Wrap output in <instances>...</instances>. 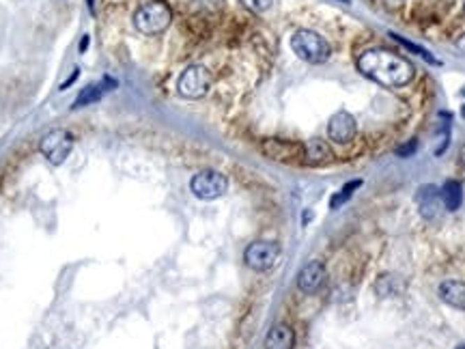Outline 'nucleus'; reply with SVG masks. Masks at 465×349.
I'll return each mask as SVG.
<instances>
[{
	"instance_id": "f257e3e1",
	"label": "nucleus",
	"mask_w": 465,
	"mask_h": 349,
	"mask_svg": "<svg viewBox=\"0 0 465 349\" xmlns=\"http://www.w3.org/2000/svg\"><path fill=\"white\" fill-rule=\"evenodd\" d=\"M357 67L364 76L388 89L409 84L413 76H416V69H413V65L407 59L394 52H388V50H367L357 59Z\"/></svg>"
},
{
	"instance_id": "f03ea898",
	"label": "nucleus",
	"mask_w": 465,
	"mask_h": 349,
	"mask_svg": "<svg viewBox=\"0 0 465 349\" xmlns=\"http://www.w3.org/2000/svg\"><path fill=\"white\" fill-rule=\"evenodd\" d=\"M172 22V11L164 0H151L134 13V27L142 35H160Z\"/></svg>"
},
{
	"instance_id": "7ed1b4c3",
	"label": "nucleus",
	"mask_w": 465,
	"mask_h": 349,
	"mask_svg": "<svg viewBox=\"0 0 465 349\" xmlns=\"http://www.w3.org/2000/svg\"><path fill=\"white\" fill-rule=\"evenodd\" d=\"M291 47L302 61L313 63V65L325 63L332 54L330 43L315 31H297L291 37Z\"/></svg>"
},
{
	"instance_id": "20e7f679",
	"label": "nucleus",
	"mask_w": 465,
	"mask_h": 349,
	"mask_svg": "<svg viewBox=\"0 0 465 349\" xmlns=\"http://www.w3.org/2000/svg\"><path fill=\"white\" fill-rule=\"evenodd\" d=\"M73 144H75L73 134H71L69 130L57 128V130L47 132V134L41 138L39 151H41V156H43L50 164L59 166V164H63V162L69 158Z\"/></svg>"
},
{
	"instance_id": "39448f33",
	"label": "nucleus",
	"mask_w": 465,
	"mask_h": 349,
	"mask_svg": "<svg viewBox=\"0 0 465 349\" xmlns=\"http://www.w3.org/2000/svg\"><path fill=\"white\" fill-rule=\"evenodd\" d=\"M212 89V73L202 65H190L184 73L179 76L177 91L186 99H200Z\"/></svg>"
},
{
	"instance_id": "423d86ee",
	"label": "nucleus",
	"mask_w": 465,
	"mask_h": 349,
	"mask_svg": "<svg viewBox=\"0 0 465 349\" xmlns=\"http://www.w3.org/2000/svg\"><path fill=\"white\" fill-rule=\"evenodd\" d=\"M228 188V181L222 172L218 170H202L198 174H194L190 181V190L196 198H202V201H214V198H220Z\"/></svg>"
},
{
	"instance_id": "0eeeda50",
	"label": "nucleus",
	"mask_w": 465,
	"mask_h": 349,
	"mask_svg": "<svg viewBox=\"0 0 465 349\" xmlns=\"http://www.w3.org/2000/svg\"><path fill=\"white\" fill-rule=\"evenodd\" d=\"M280 257V246L276 242H254L246 248L244 261L254 272H267Z\"/></svg>"
},
{
	"instance_id": "6e6552de",
	"label": "nucleus",
	"mask_w": 465,
	"mask_h": 349,
	"mask_svg": "<svg viewBox=\"0 0 465 349\" xmlns=\"http://www.w3.org/2000/svg\"><path fill=\"white\" fill-rule=\"evenodd\" d=\"M261 151L276 162H302L306 160V149L300 142L270 138L261 142Z\"/></svg>"
},
{
	"instance_id": "1a4fd4ad",
	"label": "nucleus",
	"mask_w": 465,
	"mask_h": 349,
	"mask_svg": "<svg viewBox=\"0 0 465 349\" xmlns=\"http://www.w3.org/2000/svg\"><path fill=\"white\" fill-rule=\"evenodd\" d=\"M416 205H418V211L425 220L433 222L442 216V190L433 184H425L420 186V190L416 192Z\"/></svg>"
},
{
	"instance_id": "9d476101",
	"label": "nucleus",
	"mask_w": 465,
	"mask_h": 349,
	"mask_svg": "<svg viewBox=\"0 0 465 349\" xmlns=\"http://www.w3.org/2000/svg\"><path fill=\"white\" fill-rule=\"evenodd\" d=\"M355 132H357V126H355V119H353L351 112H347V110H339V112H334V114L330 117L327 134H330V138H332L334 142L347 144V142L353 140Z\"/></svg>"
},
{
	"instance_id": "9b49d317",
	"label": "nucleus",
	"mask_w": 465,
	"mask_h": 349,
	"mask_svg": "<svg viewBox=\"0 0 465 349\" xmlns=\"http://www.w3.org/2000/svg\"><path fill=\"white\" fill-rule=\"evenodd\" d=\"M323 283H325V265L321 261L306 263L297 274V287L306 295L317 293L323 287Z\"/></svg>"
},
{
	"instance_id": "f8f14e48",
	"label": "nucleus",
	"mask_w": 465,
	"mask_h": 349,
	"mask_svg": "<svg viewBox=\"0 0 465 349\" xmlns=\"http://www.w3.org/2000/svg\"><path fill=\"white\" fill-rule=\"evenodd\" d=\"M112 89H117V82L112 78H103L101 84H89L87 89H82L80 95L75 97L73 108H84L89 104H95V102H99V99L103 97V93L112 91Z\"/></svg>"
},
{
	"instance_id": "ddd939ff",
	"label": "nucleus",
	"mask_w": 465,
	"mask_h": 349,
	"mask_svg": "<svg viewBox=\"0 0 465 349\" xmlns=\"http://www.w3.org/2000/svg\"><path fill=\"white\" fill-rule=\"evenodd\" d=\"M439 297L450 304L452 309L465 311V283L461 281H446L439 285Z\"/></svg>"
},
{
	"instance_id": "4468645a",
	"label": "nucleus",
	"mask_w": 465,
	"mask_h": 349,
	"mask_svg": "<svg viewBox=\"0 0 465 349\" xmlns=\"http://www.w3.org/2000/svg\"><path fill=\"white\" fill-rule=\"evenodd\" d=\"M293 345H295V334L284 323L274 326L265 339V349H293Z\"/></svg>"
},
{
	"instance_id": "2eb2a0df",
	"label": "nucleus",
	"mask_w": 465,
	"mask_h": 349,
	"mask_svg": "<svg viewBox=\"0 0 465 349\" xmlns=\"http://www.w3.org/2000/svg\"><path fill=\"white\" fill-rule=\"evenodd\" d=\"M442 201H444V207H446L448 211H457V209L461 207V203H463V188H461L459 181L450 179V181L444 184V188H442Z\"/></svg>"
},
{
	"instance_id": "dca6fc26",
	"label": "nucleus",
	"mask_w": 465,
	"mask_h": 349,
	"mask_svg": "<svg viewBox=\"0 0 465 349\" xmlns=\"http://www.w3.org/2000/svg\"><path fill=\"white\" fill-rule=\"evenodd\" d=\"M401 289H403V281L401 276H394V274H381L375 283V291L381 297H394L401 293Z\"/></svg>"
},
{
	"instance_id": "f3484780",
	"label": "nucleus",
	"mask_w": 465,
	"mask_h": 349,
	"mask_svg": "<svg viewBox=\"0 0 465 349\" xmlns=\"http://www.w3.org/2000/svg\"><path fill=\"white\" fill-rule=\"evenodd\" d=\"M304 149H306V162L308 164H323L332 158L327 144L319 138H313L308 144H304Z\"/></svg>"
},
{
	"instance_id": "a211bd4d",
	"label": "nucleus",
	"mask_w": 465,
	"mask_h": 349,
	"mask_svg": "<svg viewBox=\"0 0 465 349\" xmlns=\"http://www.w3.org/2000/svg\"><path fill=\"white\" fill-rule=\"evenodd\" d=\"M362 186V181L360 179H355V181H349L347 186H343L341 188V192H336L334 196H332V201H330V207L332 209H339L343 203H347L349 198H351V194H353V190H357Z\"/></svg>"
},
{
	"instance_id": "6ab92c4d",
	"label": "nucleus",
	"mask_w": 465,
	"mask_h": 349,
	"mask_svg": "<svg viewBox=\"0 0 465 349\" xmlns=\"http://www.w3.org/2000/svg\"><path fill=\"white\" fill-rule=\"evenodd\" d=\"M392 37H394V39H397L399 43H403V45H405L407 50H411V52H416L418 57H422V59H425L427 63H431V65H439V61H437L435 57H431V54L427 52L425 47H420V45H416V43H411V41H407V39H405V37H401V35H392Z\"/></svg>"
},
{
	"instance_id": "aec40b11",
	"label": "nucleus",
	"mask_w": 465,
	"mask_h": 349,
	"mask_svg": "<svg viewBox=\"0 0 465 349\" xmlns=\"http://www.w3.org/2000/svg\"><path fill=\"white\" fill-rule=\"evenodd\" d=\"M239 3H242L248 11H252V13H263V11H267V9L272 7L274 0H239Z\"/></svg>"
},
{
	"instance_id": "412c9836",
	"label": "nucleus",
	"mask_w": 465,
	"mask_h": 349,
	"mask_svg": "<svg viewBox=\"0 0 465 349\" xmlns=\"http://www.w3.org/2000/svg\"><path fill=\"white\" fill-rule=\"evenodd\" d=\"M416 151H418V140H416V138H411V140H407L405 144L397 147V156H399V158H409V156H413Z\"/></svg>"
},
{
	"instance_id": "4be33fe9",
	"label": "nucleus",
	"mask_w": 465,
	"mask_h": 349,
	"mask_svg": "<svg viewBox=\"0 0 465 349\" xmlns=\"http://www.w3.org/2000/svg\"><path fill=\"white\" fill-rule=\"evenodd\" d=\"M87 47H89V37H84V39L80 41V54L87 52Z\"/></svg>"
},
{
	"instance_id": "5701e85b",
	"label": "nucleus",
	"mask_w": 465,
	"mask_h": 349,
	"mask_svg": "<svg viewBox=\"0 0 465 349\" xmlns=\"http://www.w3.org/2000/svg\"><path fill=\"white\" fill-rule=\"evenodd\" d=\"M459 158H461V164L465 166V142H463V147H461V151H459Z\"/></svg>"
},
{
	"instance_id": "b1692460",
	"label": "nucleus",
	"mask_w": 465,
	"mask_h": 349,
	"mask_svg": "<svg viewBox=\"0 0 465 349\" xmlns=\"http://www.w3.org/2000/svg\"><path fill=\"white\" fill-rule=\"evenodd\" d=\"M457 45H459V50H461V52H465V35H463V37H461V39L457 41Z\"/></svg>"
},
{
	"instance_id": "393cba45",
	"label": "nucleus",
	"mask_w": 465,
	"mask_h": 349,
	"mask_svg": "<svg viewBox=\"0 0 465 349\" xmlns=\"http://www.w3.org/2000/svg\"><path fill=\"white\" fill-rule=\"evenodd\" d=\"M89 9H91V11H95V0H89Z\"/></svg>"
},
{
	"instance_id": "a878e982",
	"label": "nucleus",
	"mask_w": 465,
	"mask_h": 349,
	"mask_svg": "<svg viewBox=\"0 0 465 349\" xmlns=\"http://www.w3.org/2000/svg\"><path fill=\"white\" fill-rule=\"evenodd\" d=\"M461 117L465 119V104H463V108H461Z\"/></svg>"
},
{
	"instance_id": "bb28decb",
	"label": "nucleus",
	"mask_w": 465,
	"mask_h": 349,
	"mask_svg": "<svg viewBox=\"0 0 465 349\" xmlns=\"http://www.w3.org/2000/svg\"><path fill=\"white\" fill-rule=\"evenodd\" d=\"M54 3H69V0H54Z\"/></svg>"
},
{
	"instance_id": "cd10ccee",
	"label": "nucleus",
	"mask_w": 465,
	"mask_h": 349,
	"mask_svg": "<svg viewBox=\"0 0 465 349\" xmlns=\"http://www.w3.org/2000/svg\"><path fill=\"white\" fill-rule=\"evenodd\" d=\"M457 349H465V345H459V347H457Z\"/></svg>"
},
{
	"instance_id": "c85d7f7f",
	"label": "nucleus",
	"mask_w": 465,
	"mask_h": 349,
	"mask_svg": "<svg viewBox=\"0 0 465 349\" xmlns=\"http://www.w3.org/2000/svg\"><path fill=\"white\" fill-rule=\"evenodd\" d=\"M463 9H465V0H463Z\"/></svg>"
},
{
	"instance_id": "c756f323",
	"label": "nucleus",
	"mask_w": 465,
	"mask_h": 349,
	"mask_svg": "<svg viewBox=\"0 0 465 349\" xmlns=\"http://www.w3.org/2000/svg\"><path fill=\"white\" fill-rule=\"evenodd\" d=\"M394 3H401V0H394Z\"/></svg>"
}]
</instances>
